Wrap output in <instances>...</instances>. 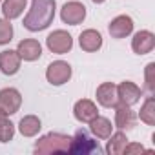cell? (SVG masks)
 I'll return each instance as SVG.
<instances>
[{
    "instance_id": "obj_6",
    "label": "cell",
    "mask_w": 155,
    "mask_h": 155,
    "mask_svg": "<svg viewBox=\"0 0 155 155\" xmlns=\"http://www.w3.org/2000/svg\"><path fill=\"white\" fill-rule=\"evenodd\" d=\"M60 18L62 22L69 24V26H77V24H81L84 18H86V8L84 4L81 2H66L62 11H60Z\"/></svg>"
},
{
    "instance_id": "obj_27",
    "label": "cell",
    "mask_w": 155,
    "mask_h": 155,
    "mask_svg": "<svg viewBox=\"0 0 155 155\" xmlns=\"http://www.w3.org/2000/svg\"><path fill=\"white\" fill-rule=\"evenodd\" d=\"M0 2H2V0H0Z\"/></svg>"
},
{
    "instance_id": "obj_7",
    "label": "cell",
    "mask_w": 155,
    "mask_h": 155,
    "mask_svg": "<svg viewBox=\"0 0 155 155\" xmlns=\"http://www.w3.org/2000/svg\"><path fill=\"white\" fill-rule=\"evenodd\" d=\"M20 104H22V97L15 88L0 90V111H4L6 115H13L18 111Z\"/></svg>"
},
{
    "instance_id": "obj_13",
    "label": "cell",
    "mask_w": 155,
    "mask_h": 155,
    "mask_svg": "<svg viewBox=\"0 0 155 155\" xmlns=\"http://www.w3.org/2000/svg\"><path fill=\"white\" fill-rule=\"evenodd\" d=\"M115 126L120 130H131L135 126V113L131 111L130 106L117 102V106H115Z\"/></svg>"
},
{
    "instance_id": "obj_8",
    "label": "cell",
    "mask_w": 155,
    "mask_h": 155,
    "mask_svg": "<svg viewBox=\"0 0 155 155\" xmlns=\"http://www.w3.org/2000/svg\"><path fill=\"white\" fill-rule=\"evenodd\" d=\"M117 95H119V102H122L126 106H133L142 97V90L139 86H135L133 82L124 81L117 86Z\"/></svg>"
},
{
    "instance_id": "obj_12",
    "label": "cell",
    "mask_w": 155,
    "mask_h": 155,
    "mask_svg": "<svg viewBox=\"0 0 155 155\" xmlns=\"http://www.w3.org/2000/svg\"><path fill=\"white\" fill-rule=\"evenodd\" d=\"M17 53H18L20 58L33 62V60L40 58V55H42V48H40V44H38L37 40H33V38H24V40L18 42Z\"/></svg>"
},
{
    "instance_id": "obj_9",
    "label": "cell",
    "mask_w": 155,
    "mask_h": 155,
    "mask_svg": "<svg viewBox=\"0 0 155 155\" xmlns=\"http://www.w3.org/2000/svg\"><path fill=\"white\" fill-rule=\"evenodd\" d=\"M97 101L101 106L104 108H115L119 102V95H117V86L113 82H104L97 88Z\"/></svg>"
},
{
    "instance_id": "obj_21",
    "label": "cell",
    "mask_w": 155,
    "mask_h": 155,
    "mask_svg": "<svg viewBox=\"0 0 155 155\" xmlns=\"http://www.w3.org/2000/svg\"><path fill=\"white\" fill-rule=\"evenodd\" d=\"M15 135V126L4 111H0V142H9Z\"/></svg>"
},
{
    "instance_id": "obj_25",
    "label": "cell",
    "mask_w": 155,
    "mask_h": 155,
    "mask_svg": "<svg viewBox=\"0 0 155 155\" xmlns=\"http://www.w3.org/2000/svg\"><path fill=\"white\" fill-rule=\"evenodd\" d=\"M142 151H146L140 144H126L124 146V150H122V153L124 155H131V153H142Z\"/></svg>"
},
{
    "instance_id": "obj_20",
    "label": "cell",
    "mask_w": 155,
    "mask_h": 155,
    "mask_svg": "<svg viewBox=\"0 0 155 155\" xmlns=\"http://www.w3.org/2000/svg\"><path fill=\"white\" fill-rule=\"evenodd\" d=\"M108 139H110V140H108L106 151H108L110 155H120V153H122V150H124V146L128 144V137H126V133L117 131V133L110 135Z\"/></svg>"
},
{
    "instance_id": "obj_17",
    "label": "cell",
    "mask_w": 155,
    "mask_h": 155,
    "mask_svg": "<svg viewBox=\"0 0 155 155\" xmlns=\"http://www.w3.org/2000/svg\"><path fill=\"white\" fill-rule=\"evenodd\" d=\"M90 128H91V133L99 139H108L111 135V130H113L111 122L104 117H99V115L93 120H90Z\"/></svg>"
},
{
    "instance_id": "obj_4",
    "label": "cell",
    "mask_w": 155,
    "mask_h": 155,
    "mask_svg": "<svg viewBox=\"0 0 155 155\" xmlns=\"http://www.w3.org/2000/svg\"><path fill=\"white\" fill-rule=\"evenodd\" d=\"M46 79L53 86H60V84L68 82L71 79V66L68 62H64V60L51 62L48 66V71H46Z\"/></svg>"
},
{
    "instance_id": "obj_3",
    "label": "cell",
    "mask_w": 155,
    "mask_h": 155,
    "mask_svg": "<svg viewBox=\"0 0 155 155\" xmlns=\"http://www.w3.org/2000/svg\"><path fill=\"white\" fill-rule=\"evenodd\" d=\"M68 153H79V155H90V153H101V146L97 140L90 137L86 130H77L75 137L71 139V146Z\"/></svg>"
},
{
    "instance_id": "obj_18",
    "label": "cell",
    "mask_w": 155,
    "mask_h": 155,
    "mask_svg": "<svg viewBox=\"0 0 155 155\" xmlns=\"http://www.w3.org/2000/svg\"><path fill=\"white\" fill-rule=\"evenodd\" d=\"M26 2L28 0H4V6H2L4 18L13 20V18L20 17L22 11L26 9Z\"/></svg>"
},
{
    "instance_id": "obj_19",
    "label": "cell",
    "mask_w": 155,
    "mask_h": 155,
    "mask_svg": "<svg viewBox=\"0 0 155 155\" xmlns=\"http://www.w3.org/2000/svg\"><path fill=\"white\" fill-rule=\"evenodd\" d=\"M40 128H42V126H40V119L35 117V115H26V117H22V119H20V124H18V130H20V133H22L24 137H33V135H37Z\"/></svg>"
},
{
    "instance_id": "obj_5",
    "label": "cell",
    "mask_w": 155,
    "mask_h": 155,
    "mask_svg": "<svg viewBox=\"0 0 155 155\" xmlns=\"http://www.w3.org/2000/svg\"><path fill=\"white\" fill-rule=\"evenodd\" d=\"M46 44H48V48H49L53 53L62 55V53H68V51L71 49V46H73V38H71V35H69L68 31H64V29H57V31L49 33V37L46 38Z\"/></svg>"
},
{
    "instance_id": "obj_16",
    "label": "cell",
    "mask_w": 155,
    "mask_h": 155,
    "mask_svg": "<svg viewBox=\"0 0 155 155\" xmlns=\"http://www.w3.org/2000/svg\"><path fill=\"white\" fill-rule=\"evenodd\" d=\"M79 44H81V48H82L84 51L93 53V51L101 49V46H102V37H101V33L95 31V29H86V31L81 33Z\"/></svg>"
},
{
    "instance_id": "obj_15",
    "label": "cell",
    "mask_w": 155,
    "mask_h": 155,
    "mask_svg": "<svg viewBox=\"0 0 155 155\" xmlns=\"http://www.w3.org/2000/svg\"><path fill=\"white\" fill-rule=\"evenodd\" d=\"M0 69L4 75H15L20 69V57L13 49H6L0 53Z\"/></svg>"
},
{
    "instance_id": "obj_1",
    "label": "cell",
    "mask_w": 155,
    "mask_h": 155,
    "mask_svg": "<svg viewBox=\"0 0 155 155\" xmlns=\"http://www.w3.org/2000/svg\"><path fill=\"white\" fill-rule=\"evenodd\" d=\"M55 0H33L31 9L24 18V28L29 31L46 29L55 18Z\"/></svg>"
},
{
    "instance_id": "obj_2",
    "label": "cell",
    "mask_w": 155,
    "mask_h": 155,
    "mask_svg": "<svg viewBox=\"0 0 155 155\" xmlns=\"http://www.w3.org/2000/svg\"><path fill=\"white\" fill-rule=\"evenodd\" d=\"M71 146V137L62 133H48L40 137L35 144L37 155H49V153H68Z\"/></svg>"
},
{
    "instance_id": "obj_23",
    "label": "cell",
    "mask_w": 155,
    "mask_h": 155,
    "mask_svg": "<svg viewBox=\"0 0 155 155\" xmlns=\"http://www.w3.org/2000/svg\"><path fill=\"white\" fill-rule=\"evenodd\" d=\"M13 38V26L9 24L8 18H0V46L9 44Z\"/></svg>"
},
{
    "instance_id": "obj_22",
    "label": "cell",
    "mask_w": 155,
    "mask_h": 155,
    "mask_svg": "<svg viewBox=\"0 0 155 155\" xmlns=\"http://www.w3.org/2000/svg\"><path fill=\"white\" fill-rule=\"evenodd\" d=\"M140 120L146 122L148 126H153L155 124V101L153 97H148L140 108Z\"/></svg>"
},
{
    "instance_id": "obj_26",
    "label": "cell",
    "mask_w": 155,
    "mask_h": 155,
    "mask_svg": "<svg viewBox=\"0 0 155 155\" xmlns=\"http://www.w3.org/2000/svg\"><path fill=\"white\" fill-rule=\"evenodd\" d=\"M93 2H95V4H102V2H104V0H93Z\"/></svg>"
},
{
    "instance_id": "obj_24",
    "label": "cell",
    "mask_w": 155,
    "mask_h": 155,
    "mask_svg": "<svg viewBox=\"0 0 155 155\" xmlns=\"http://www.w3.org/2000/svg\"><path fill=\"white\" fill-rule=\"evenodd\" d=\"M153 71H155V64H148L146 66V88L150 93L155 91V81H153Z\"/></svg>"
},
{
    "instance_id": "obj_10",
    "label": "cell",
    "mask_w": 155,
    "mask_h": 155,
    "mask_svg": "<svg viewBox=\"0 0 155 155\" xmlns=\"http://www.w3.org/2000/svg\"><path fill=\"white\" fill-rule=\"evenodd\" d=\"M131 48L137 55H146L155 48V35L151 31H139L131 40Z\"/></svg>"
},
{
    "instance_id": "obj_11",
    "label": "cell",
    "mask_w": 155,
    "mask_h": 155,
    "mask_svg": "<svg viewBox=\"0 0 155 155\" xmlns=\"http://www.w3.org/2000/svg\"><path fill=\"white\" fill-rule=\"evenodd\" d=\"M108 29H110V35L113 38H124V37H128L133 31V20L128 15H120V17L111 20Z\"/></svg>"
},
{
    "instance_id": "obj_14",
    "label": "cell",
    "mask_w": 155,
    "mask_h": 155,
    "mask_svg": "<svg viewBox=\"0 0 155 155\" xmlns=\"http://www.w3.org/2000/svg\"><path fill=\"white\" fill-rule=\"evenodd\" d=\"M73 113H75V119L79 122H90V120H93L99 115L97 106L91 101H88V99H82V101L77 102L75 108H73Z\"/></svg>"
}]
</instances>
